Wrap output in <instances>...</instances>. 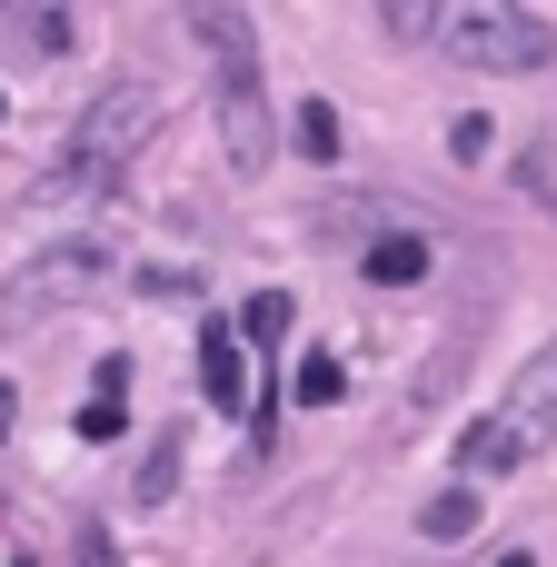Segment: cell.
I'll return each instance as SVG.
<instances>
[{"label": "cell", "mask_w": 557, "mask_h": 567, "mask_svg": "<svg viewBox=\"0 0 557 567\" xmlns=\"http://www.w3.org/2000/svg\"><path fill=\"white\" fill-rule=\"evenodd\" d=\"M439 40H448V60H478V70H548L557 60V30L518 0H468V10H448Z\"/></svg>", "instance_id": "obj_3"}, {"label": "cell", "mask_w": 557, "mask_h": 567, "mask_svg": "<svg viewBox=\"0 0 557 567\" xmlns=\"http://www.w3.org/2000/svg\"><path fill=\"white\" fill-rule=\"evenodd\" d=\"M20 567H40V558H20Z\"/></svg>", "instance_id": "obj_21"}, {"label": "cell", "mask_w": 557, "mask_h": 567, "mask_svg": "<svg viewBox=\"0 0 557 567\" xmlns=\"http://www.w3.org/2000/svg\"><path fill=\"white\" fill-rule=\"evenodd\" d=\"M289 389H299V409H339V399H349V369H339V359H299Z\"/></svg>", "instance_id": "obj_11"}, {"label": "cell", "mask_w": 557, "mask_h": 567, "mask_svg": "<svg viewBox=\"0 0 557 567\" xmlns=\"http://www.w3.org/2000/svg\"><path fill=\"white\" fill-rule=\"evenodd\" d=\"M448 150H458V159H488V120H478V110H468V120H448Z\"/></svg>", "instance_id": "obj_15"}, {"label": "cell", "mask_w": 557, "mask_h": 567, "mask_svg": "<svg viewBox=\"0 0 557 567\" xmlns=\"http://www.w3.org/2000/svg\"><path fill=\"white\" fill-rule=\"evenodd\" d=\"M199 389H209V409L239 419V399H249V359H239V329H229V319L199 329Z\"/></svg>", "instance_id": "obj_5"}, {"label": "cell", "mask_w": 557, "mask_h": 567, "mask_svg": "<svg viewBox=\"0 0 557 567\" xmlns=\"http://www.w3.org/2000/svg\"><path fill=\"white\" fill-rule=\"evenodd\" d=\"M159 130V100L140 90V80H120V90H100L90 110H80V130H70V159H60V179L80 189V199H100L130 159H140V140Z\"/></svg>", "instance_id": "obj_2"}, {"label": "cell", "mask_w": 557, "mask_h": 567, "mask_svg": "<svg viewBox=\"0 0 557 567\" xmlns=\"http://www.w3.org/2000/svg\"><path fill=\"white\" fill-rule=\"evenodd\" d=\"M0 120H10V100H0Z\"/></svg>", "instance_id": "obj_20"}, {"label": "cell", "mask_w": 557, "mask_h": 567, "mask_svg": "<svg viewBox=\"0 0 557 567\" xmlns=\"http://www.w3.org/2000/svg\"><path fill=\"white\" fill-rule=\"evenodd\" d=\"M548 369H557V349H548Z\"/></svg>", "instance_id": "obj_22"}, {"label": "cell", "mask_w": 557, "mask_h": 567, "mask_svg": "<svg viewBox=\"0 0 557 567\" xmlns=\"http://www.w3.org/2000/svg\"><path fill=\"white\" fill-rule=\"evenodd\" d=\"M379 30H389V40H439V30H448V10H439V0H389V10H379Z\"/></svg>", "instance_id": "obj_10"}, {"label": "cell", "mask_w": 557, "mask_h": 567, "mask_svg": "<svg viewBox=\"0 0 557 567\" xmlns=\"http://www.w3.org/2000/svg\"><path fill=\"white\" fill-rule=\"evenodd\" d=\"M279 339H289V299L259 289V299H249V349H279Z\"/></svg>", "instance_id": "obj_13"}, {"label": "cell", "mask_w": 557, "mask_h": 567, "mask_svg": "<svg viewBox=\"0 0 557 567\" xmlns=\"http://www.w3.org/2000/svg\"><path fill=\"white\" fill-rule=\"evenodd\" d=\"M369 279H379V289H409V279H429V239H409V229L369 239Z\"/></svg>", "instance_id": "obj_6"}, {"label": "cell", "mask_w": 557, "mask_h": 567, "mask_svg": "<svg viewBox=\"0 0 557 567\" xmlns=\"http://www.w3.org/2000/svg\"><path fill=\"white\" fill-rule=\"evenodd\" d=\"M179 488V458H169V439H159V458H140V498H169Z\"/></svg>", "instance_id": "obj_14"}, {"label": "cell", "mask_w": 557, "mask_h": 567, "mask_svg": "<svg viewBox=\"0 0 557 567\" xmlns=\"http://www.w3.org/2000/svg\"><path fill=\"white\" fill-rule=\"evenodd\" d=\"M80 567H120V548H110V528H80Z\"/></svg>", "instance_id": "obj_17"}, {"label": "cell", "mask_w": 557, "mask_h": 567, "mask_svg": "<svg viewBox=\"0 0 557 567\" xmlns=\"http://www.w3.org/2000/svg\"><path fill=\"white\" fill-rule=\"evenodd\" d=\"M70 279H100V239H70V249H50V259L30 269V299H60Z\"/></svg>", "instance_id": "obj_7"}, {"label": "cell", "mask_w": 557, "mask_h": 567, "mask_svg": "<svg viewBox=\"0 0 557 567\" xmlns=\"http://www.w3.org/2000/svg\"><path fill=\"white\" fill-rule=\"evenodd\" d=\"M468 528H478V488H439L419 508V538H468Z\"/></svg>", "instance_id": "obj_9"}, {"label": "cell", "mask_w": 557, "mask_h": 567, "mask_svg": "<svg viewBox=\"0 0 557 567\" xmlns=\"http://www.w3.org/2000/svg\"><path fill=\"white\" fill-rule=\"evenodd\" d=\"M498 567H538V558H528V548H508V558H498Z\"/></svg>", "instance_id": "obj_19"}, {"label": "cell", "mask_w": 557, "mask_h": 567, "mask_svg": "<svg viewBox=\"0 0 557 567\" xmlns=\"http://www.w3.org/2000/svg\"><path fill=\"white\" fill-rule=\"evenodd\" d=\"M219 140H229L239 169H259V159L279 150V130H269V90H259V50H229V60H219Z\"/></svg>", "instance_id": "obj_4"}, {"label": "cell", "mask_w": 557, "mask_h": 567, "mask_svg": "<svg viewBox=\"0 0 557 567\" xmlns=\"http://www.w3.org/2000/svg\"><path fill=\"white\" fill-rule=\"evenodd\" d=\"M80 439H120V399H90L80 409Z\"/></svg>", "instance_id": "obj_16"}, {"label": "cell", "mask_w": 557, "mask_h": 567, "mask_svg": "<svg viewBox=\"0 0 557 567\" xmlns=\"http://www.w3.org/2000/svg\"><path fill=\"white\" fill-rule=\"evenodd\" d=\"M10 30H20L40 60H60V50H70V10H10Z\"/></svg>", "instance_id": "obj_12"}, {"label": "cell", "mask_w": 557, "mask_h": 567, "mask_svg": "<svg viewBox=\"0 0 557 567\" xmlns=\"http://www.w3.org/2000/svg\"><path fill=\"white\" fill-rule=\"evenodd\" d=\"M538 449H557V369H548V359H528V369H518V389H508V399L458 439V468H468V488H478V478L528 468Z\"/></svg>", "instance_id": "obj_1"}, {"label": "cell", "mask_w": 557, "mask_h": 567, "mask_svg": "<svg viewBox=\"0 0 557 567\" xmlns=\"http://www.w3.org/2000/svg\"><path fill=\"white\" fill-rule=\"evenodd\" d=\"M289 150H299V159H339V110H329V100H299Z\"/></svg>", "instance_id": "obj_8"}, {"label": "cell", "mask_w": 557, "mask_h": 567, "mask_svg": "<svg viewBox=\"0 0 557 567\" xmlns=\"http://www.w3.org/2000/svg\"><path fill=\"white\" fill-rule=\"evenodd\" d=\"M10 419H20V399H10V379H0V439H10Z\"/></svg>", "instance_id": "obj_18"}]
</instances>
